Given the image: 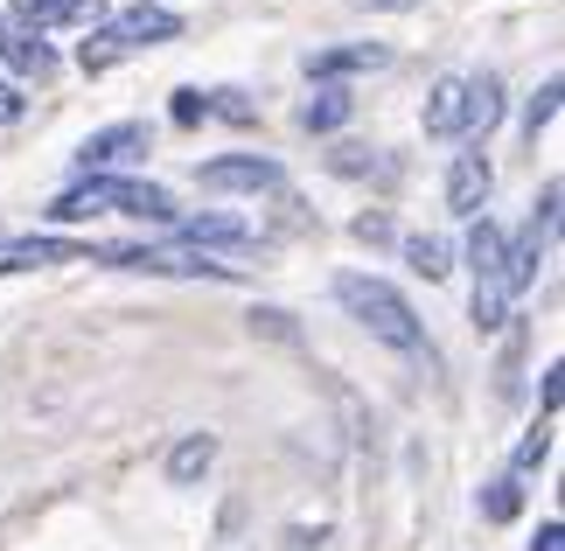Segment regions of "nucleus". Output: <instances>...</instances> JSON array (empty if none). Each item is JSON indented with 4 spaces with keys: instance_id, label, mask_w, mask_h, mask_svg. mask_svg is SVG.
<instances>
[{
    "instance_id": "obj_23",
    "label": "nucleus",
    "mask_w": 565,
    "mask_h": 551,
    "mask_svg": "<svg viewBox=\"0 0 565 551\" xmlns=\"http://www.w3.org/2000/svg\"><path fill=\"white\" fill-rule=\"evenodd\" d=\"M168 119H175V126H203V119H210V98L195 92V84H182L175 105H168Z\"/></svg>"
},
{
    "instance_id": "obj_15",
    "label": "nucleus",
    "mask_w": 565,
    "mask_h": 551,
    "mask_svg": "<svg viewBox=\"0 0 565 551\" xmlns=\"http://www.w3.org/2000/svg\"><path fill=\"white\" fill-rule=\"evenodd\" d=\"M350 113H356V98L342 92V84H321V92L300 105V134H335V126L350 119Z\"/></svg>"
},
{
    "instance_id": "obj_31",
    "label": "nucleus",
    "mask_w": 565,
    "mask_h": 551,
    "mask_svg": "<svg viewBox=\"0 0 565 551\" xmlns=\"http://www.w3.org/2000/svg\"><path fill=\"white\" fill-rule=\"evenodd\" d=\"M0 35H8V29H0Z\"/></svg>"
},
{
    "instance_id": "obj_7",
    "label": "nucleus",
    "mask_w": 565,
    "mask_h": 551,
    "mask_svg": "<svg viewBox=\"0 0 565 551\" xmlns=\"http://www.w3.org/2000/svg\"><path fill=\"white\" fill-rule=\"evenodd\" d=\"M134 153H147V126L119 119V126H98V134L84 140V147H77V168H84V174H105V168L134 161Z\"/></svg>"
},
{
    "instance_id": "obj_17",
    "label": "nucleus",
    "mask_w": 565,
    "mask_h": 551,
    "mask_svg": "<svg viewBox=\"0 0 565 551\" xmlns=\"http://www.w3.org/2000/svg\"><path fill=\"white\" fill-rule=\"evenodd\" d=\"M468 315H475V328H482V336H495V328L510 321V294H503V273H482V279H475V300H468Z\"/></svg>"
},
{
    "instance_id": "obj_9",
    "label": "nucleus",
    "mask_w": 565,
    "mask_h": 551,
    "mask_svg": "<svg viewBox=\"0 0 565 551\" xmlns=\"http://www.w3.org/2000/svg\"><path fill=\"white\" fill-rule=\"evenodd\" d=\"M384 63H391L384 42H342V50H315L308 56V77L335 84V77H356V71H384Z\"/></svg>"
},
{
    "instance_id": "obj_27",
    "label": "nucleus",
    "mask_w": 565,
    "mask_h": 551,
    "mask_svg": "<svg viewBox=\"0 0 565 551\" xmlns=\"http://www.w3.org/2000/svg\"><path fill=\"white\" fill-rule=\"evenodd\" d=\"M537 399H545V412H558V399H565V370H558V363L545 370V384H537Z\"/></svg>"
},
{
    "instance_id": "obj_5",
    "label": "nucleus",
    "mask_w": 565,
    "mask_h": 551,
    "mask_svg": "<svg viewBox=\"0 0 565 551\" xmlns=\"http://www.w3.org/2000/svg\"><path fill=\"white\" fill-rule=\"evenodd\" d=\"M195 182L224 189V195H266V189H279V161H266V153H224V161L195 168Z\"/></svg>"
},
{
    "instance_id": "obj_2",
    "label": "nucleus",
    "mask_w": 565,
    "mask_h": 551,
    "mask_svg": "<svg viewBox=\"0 0 565 551\" xmlns=\"http://www.w3.org/2000/svg\"><path fill=\"white\" fill-rule=\"evenodd\" d=\"M335 300L350 307V321H363L377 342L405 349V357H419V349H426V328H419V315H412V300H405L391 279H371V273H342V279H335Z\"/></svg>"
},
{
    "instance_id": "obj_18",
    "label": "nucleus",
    "mask_w": 565,
    "mask_h": 551,
    "mask_svg": "<svg viewBox=\"0 0 565 551\" xmlns=\"http://www.w3.org/2000/svg\"><path fill=\"white\" fill-rule=\"evenodd\" d=\"M405 266L412 273H419V279H447V266H454V245H447V237H405Z\"/></svg>"
},
{
    "instance_id": "obj_16",
    "label": "nucleus",
    "mask_w": 565,
    "mask_h": 551,
    "mask_svg": "<svg viewBox=\"0 0 565 551\" xmlns=\"http://www.w3.org/2000/svg\"><path fill=\"white\" fill-rule=\"evenodd\" d=\"M195 252H210V245H252V224H237V216H189V224H175Z\"/></svg>"
},
{
    "instance_id": "obj_13",
    "label": "nucleus",
    "mask_w": 565,
    "mask_h": 551,
    "mask_svg": "<svg viewBox=\"0 0 565 551\" xmlns=\"http://www.w3.org/2000/svg\"><path fill=\"white\" fill-rule=\"evenodd\" d=\"M461 98H468V77H440L426 92V134L433 140H454V134H461Z\"/></svg>"
},
{
    "instance_id": "obj_6",
    "label": "nucleus",
    "mask_w": 565,
    "mask_h": 551,
    "mask_svg": "<svg viewBox=\"0 0 565 551\" xmlns=\"http://www.w3.org/2000/svg\"><path fill=\"white\" fill-rule=\"evenodd\" d=\"M489 189H495V168H489V153H482V147L454 153V168H447V210L475 224V216H482V203H489Z\"/></svg>"
},
{
    "instance_id": "obj_21",
    "label": "nucleus",
    "mask_w": 565,
    "mask_h": 551,
    "mask_svg": "<svg viewBox=\"0 0 565 551\" xmlns=\"http://www.w3.org/2000/svg\"><path fill=\"white\" fill-rule=\"evenodd\" d=\"M558 92H565V84H558V77H545V84H537V98L524 105V134H531V140L558 119Z\"/></svg>"
},
{
    "instance_id": "obj_11",
    "label": "nucleus",
    "mask_w": 565,
    "mask_h": 551,
    "mask_svg": "<svg viewBox=\"0 0 565 551\" xmlns=\"http://www.w3.org/2000/svg\"><path fill=\"white\" fill-rule=\"evenodd\" d=\"M98 14H105V0H14V21L29 35L63 29V21H98Z\"/></svg>"
},
{
    "instance_id": "obj_4",
    "label": "nucleus",
    "mask_w": 565,
    "mask_h": 551,
    "mask_svg": "<svg viewBox=\"0 0 565 551\" xmlns=\"http://www.w3.org/2000/svg\"><path fill=\"white\" fill-rule=\"evenodd\" d=\"M84 266H119V273H154V279H231L237 273L195 245H92Z\"/></svg>"
},
{
    "instance_id": "obj_20",
    "label": "nucleus",
    "mask_w": 565,
    "mask_h": 551,
    "mask_svg": "<svg viewBox=\"0 0 565 551\" xmlns=\"http://www.w3.org/2000/svg\"><path fill=\"white\" fill-rule=\"evenodd\" d=\"M516 510H524V481H516V475H503V481H489V489H482V517L489 523H510Z\"/></svg>"
},
{
    "instance_id": "obj_19",
    "label": "nucleus",
    "mask_w": 565,
    "mask_h": 551,
    "mask_svg": "<svg viewBox=\"0 0 565 551\" xmlns=\"http://www.w3.org/2000/svg\"><path fill=\"white\" fill-rule=\"evenodd\" d=\"M503 245L510 237L489 224V216H475V237H468V266H475V279L482 273H503Z\"/></svg>"
},
{
    "instance_id": "obj_22",
    "label": "nucleus",
    "mask_w": 565,
    "mask_h": 551,
    "mask_svg": "<svg viewBox=\"0 0 565 551\" xmlns=\"http://www.w3.org/2000/svg\"><path fill=\"white\" fill-rule=\"evenodd\" d=\"M545 454H552V418H545V426H537V433H524V447H516V460H510V475L524 481L531 468H545Z\"/></svg>"
},
{
    "instance_id": "obj_8",
    "label": "nucleus",
    "mask_w": 565,
    "mask_h": 551,
    "mask_svg": "<svg viewBox=\"0 0 565 551\" xmlns=\"http://www.w3.org/2000/svg\"><path fill=\"white\" fill-rule=\"evenodd\" d=\"M77 258H92V245H77V237H21V245L0 252V273H35V266H77Z\"/></svg>"
},
{
    "instance_id": "obj_3",
    "label": "nucleus",
    "mask_w": 565,
    "mask_h": 551,
    "mask_svg": "<svg viewBox=\"0 0 565 551\" xmlns=\"http://www.w3.org/2000/svg\"><path fill=\"white\" fill-rule=\"evenodd\" d=\"M182 35V14H168V8H154V0H140V8H126V14H113L105 29L84 42V71L92 77H105L119 56H134V50H154V42H175Z\"/></svg>"
},
{
    "instance_id": "obj_25",
    "label": "nucleus",
    "mask_w": 565,
    "mask_h": 551,
    "mask_svg": "<svg viewBox=\"0 0 565 551\" xmlns=\"http://www.w3.org/2000/svg\"><path fill=\"white\" fill-rule=\"evenodd\" d=\"M258 328H266V336H279V342H294V321L287 315H279V307H258V315H252Z\"/></svg>"
},
{
    "instance_id": "obj_24",
    "label": "nucleus",
    "mask_w": 565,
    "mask_h": 551,
    "mask_svg": "<svg viewBox=\"0 0 565 551\" xmlns=\"http://www.w3.org/2000/svg\"><path fill=\"white\" fill-rule=\"evenodd\" d=\"M350 231H356V245H391V216L384 210H363Z\"/></svg>"
},
{
    "instance_id": "obj_26",
    "label": "nucleus",
    "mask_w": 565,
    "mask_h": 551,
    "mask_svg": "<svg viewBox=\"0 0 565 551\" xmlns=\"http://www.w3.org/2000/svg\"><path fill=\"white\" fill-rule=\"evenodd\" d=\"M363 168H377L363 147H335V174H363Z\"/></svg>"
},
{
    "instance_id": "obj_12",
    "label": "nucleus",
    "mask_w": 565,
    "mask_h": 551,
    "mask_svg": "<svg viewBox=\"0 0 565 551\" xmlns=\"http://www.w3.org/2000/svg\"><path fill=\"white\" fill-rule=\"evenodd\" d=\"M210 468H216V439L210 433H182L175 454H168V481H175V489H195Z\"/></svg>"
},
{
    "instance_id": "obj_1",
    "label": "nucleus",
    "mask_w": 565,
    "mask_h": 551,
    "mask_svg": "<svg viewBox=\"0 0 565 551\" xmlns=\"http://www.w3.org/2000/svg\"><path fill=\"white\" fill-rule=\"evenodd\" d=\"M56 224H84V216H147V224H182L175 216V195L154 189V182H119V174H92V182L63 189L50 203Z\"/></svg>"
},
{
    "instance_id": "obj_10",
    "label": "nucleus",
    "mask_w": 565,
    "mask_h": 551,
    "mask_svg": "<svg viewBox=\"0 0 565 551\" xmlns=\"http://www.w3.org/2000/svg\"><path fill=\"white\" fill-rule=\"evenodd\" d=\"M495 119H503V77L482 71V77H468V98H461V134H475V147H482Z\"/></svg>"
},
{
    "instance_id": "obj_30",
    "label": "nucleus",
    "mask_w": 565,
    "mask_h": 551,
    "mask_svg": "<svg viewBox=\"0 0 565 551\" xmlns=\"http://www.w3.org/2000/svg\"><path fill=\"white\" fill-rule=\"evenodd\" d=\"M363 8H384V14H412V8H426V0H363Z\"/></svg>"
},
{
    "instance_id": "obj_29",
    "label": "nucleus",
    "mask_w": 565,
    "mask_h": 551,
    "mask_svg": "<svg viewBox=\"0 0 565 551\" xmlns=\"http://www.w3.org/2000/svg\"><path fill=\"white\" fill-rule=\"evenodd\" d=\"M21 113H29V105H21V92H14V84H0V126H14Z\"/></svg>"
},
{
    "instance_id": "obj_14",
    "label": "nucleus",
    "mask_w": 565,
    "mask_h": 551,
    "mask_svg": "<svg viewBox=\"0 0 565 551\" xmlns=\"http://www.w3.org/2000/svg\"><path fill=\"white\" fill-rule=\"evenodd\" d=\"M0 56H8V71H14V77H35V84L56 71V50H50V42H42V35H29V29L0 35Z\"/></svg>"
},
{
    "instance_id": "obj_28",
    "label": "nucleus",
    "mask_w": 565,
    "mask_h": 551,
    "mask_svg": "<svg viewBox=\"0 0 565 551\" xmlns=\"http://www.w3.org/2000/svg\"><path fill=\"white\" fill-rule=\"evenodd\" d=\"M531 551H565V523L545 517V523H537V544H531Z\"/></svg>"
}]
</instances>
